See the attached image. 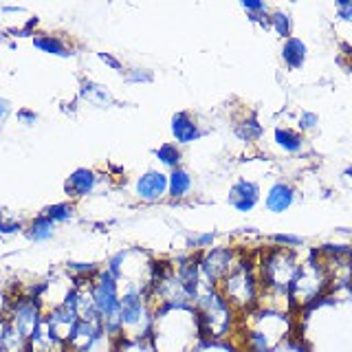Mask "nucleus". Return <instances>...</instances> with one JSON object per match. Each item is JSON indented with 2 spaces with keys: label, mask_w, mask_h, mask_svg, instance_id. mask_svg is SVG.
Returning <instances> with one entry per match:
<instances>
[{
  "label": "nucleus",
  "mask_w": 352,
  "mask_h": 352,
  "mask_svg": "<svg viewBox=\"0 0 352 352\" xmlns=\"http://www.w3.org/2000/svg\"><path fill=\"white\" fill-rule=\"evenodd\" d=\"M201 339L192 306H170L154 313L150 344L157 352H194Z\"/></svg>",
  "instance_id": "f257e3e1"
},
{
  "label": "nucleus",
  "mask_w": 352,
  "mask_h": 352,
  "mask_svg": "<svg viewBox=\"0 0 352 352\" xmlns=\"http://www.w3.org/2000/svg\"><path fill=\"white\" fill-rule=\"evenodd\" d=\"M242 315V352H273L291 335L289 313L256 306Z\"/></svg>",
  "instance_id": "f03ea898"
},
{
  "label": "nucleus",
  "mask_w": 352,
  "mask_h": 352,
  "mask_svg": "<svg viewBox=\"0 0 352 352\" xmlns=\"http://www.w3.org/2000/svg\"><path fill=\"white\" fill-rule=\"evenodd\" d=\"M198 328H201V337L205 341H218L231 335L238 326V313L229 306V302L220 295L218 286H212L203 282L198 295L192 304Z\"/></svg>",
  "instance_id": "7ed1b4c3"
},
{
  "label": "nucleus",
  "mask_w": 352,
  "mask_h": 352,
  "mask_svg": "<svg viewBox=\"0 0 352 352\" xmlns=\"http://www.w3.org/2000/svg\"><path fill=\"white\" fill-rule=\"evenodd\" d=\"M218 291L229 302V306L240 315L251 311V308H256L260 300L258 264L242 256L240 262L234 267V271L218 284Z\"/></svg>",
  "instance_id": "20e7f679"
},
{
  "label": "nucleus",
  "mask_w": 352,
  "mask_h": 352,
  "mask_svg": "<svg viewBox=\"0 0 352 352\" xmlns=\"http://www.w3.org/2000/svg\"><path fill=\"white\" fill-rule=\"evenodd\" d=\"M302 258L293 249L271 247L262 251L258 262L260 275V291H275V293H289V286L293 278L300 271Z\"/></svg>",
  "instance_id": "39448f33"
},
{
  "label": "nucleus",
  "mask_w": 352,
  "mask_h": 352,
  "mask_svg": "<svg viewBox=\"0 0 352 352\" xmlns=\"http://www.w3.org/2000/svg\"><path fill=\"white\" fill-rule=\"evenodd\" d=\"M328 289H330L328 273L324 269L322 260H319V256L315 253V256L302 260L300 271H297V275L289 286L291 304L297 308H306L315 304L317 300H322Z\"/></svg>",
  "instance_id": "423d86ee"
},
{
  "label": "nucleus",
  "mask_w": 352,
  "mask_h": 352,
  "mask_svg": "<svg viewBox=\"0 0 352 352\" xmlns=\"http://www.w3.org/2000/svg\"><path fill=\"white\" fill-rule=\"evenodd\" d=\"M196 256H198V267H201L203 282L212 286H218L223 282L242 258L234 247H218V245L203 253H196Z\"/></svg>",
  "instance_id": "0eeeda50"
},
{
  "label": "nucleus",
  "mask_w": 352,
  "mask_h": 352,
  "mask_svg": "<svg viewBox=\"0 0 352 352\" xmlns=\"http://www.w3.org/2000/svg\"><path fill=\"white\" fill-rule=\"evenodd\" d=\"M7 319L22 337L29 339L33 330L42 324L44 306H42V302L38 300V297H31V295L16 297V300L11 302V306H9Z\"/></svg>",
  "instance_id": "6e6552de"
},
{
  "label": "nucleus",
  "mask_w": 352,
  "mask_h": 352,
  "mask_svg": "<svg viewBox=\"0 0 352 352\" xmlns=\"http://www.w3.org/2000/svg\"><path fill=\"white\" fill-rule=\"evenodd\" d=\"M135 196L141 203H159L168 196V174L163 170H146L135 181Z\"/></svg>",
  "instance_id": "1a4fd4ad"
},
{
  "label": "nucleus",
  "mask_w": 352,
  "mask_h": 352,
  "mask_svg": "<svg viewBox=\"0 0 352 352\" xmlns=\"http://www.w3.org/2000/svg\"><path fill=\"white\" fill-rule=\"evenodd\" d=\"M77 322H80V315L66 304H55V306L44 311V324H47V328L51 330V333L55 337H60L66 346H69V339L73 335Z\"/></svg>",
  "instance_id": "9d476101"
},
{
  "label": "nucleus",
  "mask_w": 352,
  "mask_h": 352,
  "mask_svg": "<svg viewBox=\"0 0 352 352\" xmlns=\"http://www.w3.org/2000/svg\"><path fill=\"white\" fill-rule=\"evenodd\" d=\"M260 185L256 181H251V179H238L234 185L229 187V196H227V203L236 209L238 214H249L253 212V209L258 207L260 203Z\"/></svg>",
  "instance_id": "9b49d317"
},
{
  "label": "nucleus",
  "mask_w": 352,
  "mask_h": 352,
  "mask_svg": "<svg viewBox=\"0 0 352 352\" xmlns=\"http://www.w3.org/2000/svg\"><path fill=\"white\" fill-rule=\"evenodd\" d=\"M170 132L176 146H190V143L198 141L203 137V128L196 121V117L187 110H181V113H174L170 119Z\"/></svg>",
  "instance_id": "f8f14e48"
},
{
  "label": "nucleus",
  "mask_w": 352,
  "mask_h": 352,
  "mask_svg": "<svg viewBox=\"0 0 352 352\" xmlns=\"http://www.w3.org/2000/svg\"><path fill=\"white\" fill-rule=\"evenodd\" d=\"M297 203V190L289 181H275L264 196V207L271 214H284Z\"/></svg>",
  "instance_id": "ddd939ff"
},
{
  "label": "nucleus",
  "mask_w": 352,
  "mask_h": 352,
  "mask_svg": "<svg viewBox=\"0 0 352 352\" xmlns=\"http://www.w3.org/2000/svg\"><path fill=\"white\" fill-rule=\"evenodd\" d=\"M99 174L91 168H77L64 181V192L69 198H84L97 190Z\"/></svg>",
  "instance_id": "4468645a"
},
{
  "label": "nucleus",
  "mask_w": 352,
  "mask_h": 352,
  "mask_svg": "<svg viewBox=\"0 0 352 352\" xmlns=\"http://www.w3.org/2000/svg\"><path fill=\"white\" fill-rule=\"evenodd\" d=\"M273 141L282 152L291 154V157H302V154L308 152V141L304 139V135H300L293 128L278 126L273 130Z\"/></svg>",
  "instance_id": "2eb2a0df"
},
{
  "label": "nucleus",
  "mask_w": 352,
  "mask_h": 352,
  "mask_svg": "<svg viewBox=\"0 0 352 352\" xmlns=\"http://www.w3.org/2000/svg\"><path fill=\"white\" fill-rule=\"evenodd\" d=\"M31 44L38 51L53 55V58H62V60L73 58V51L66 44V40H62L60 36H53V33H40V31L31 33Z\"/></svg>",
  "instance_id": "dca6fc26"
},
{
  "label": "nucleus",
  "mask_w": 352,
  "mask_h": 352,
  "mask_svg": "<svg viewBox=\"0 0 352 352\" xmlns=\"http://www.w3.org/2000/svg\"><path fill=\"white\" fill-rule=\"evenodd\" d=\"M280 55H282V62L286 64V69L300 71V69H304V64L308 60V47H306V42L302 38L291 36V38H286L282 42Z\"/></svg>",
  "instance_id": "f3484780"
},
{
  "label": "nucleus",
  "mask_w": 352,
  "mask_h": 352,
  "mask_svg": "<svg viewBox=\"0 0 352 352\" xmlns=\"http://www.w3.org/2000/svg\"><path fill=\"white\" fill-rule=\"evenodd\" d=\"M194 192V176L183 165L168 172V196L172 201H183Z\"/></svg>",
  "instance_id": "a211bd4d"
},
{
  "label": "nucleus",
  "mask_w": 352,
  "mask_h": 352,
  "mask_svg": "<svg viewBox=\"0 0 352 352\" xmlns=\"http://www.w3.org/2000/svg\"><path fill=\"white\" fill-rule=\"evenodd\" d=\"M25 234H27V238L31 242H36V245H44V242H49V240L55 238V234H58V225H55L53 220H49L44 214H40V216L29 220Z\"/></svg>",
  "instance_id": "6ab92c4d"
},
{
  "label": "nucleus",
  "mask_w": 352,
  "mask_h": 352,
  "mask_svg": "<svg viewBox=\"0 0 352 352\" xmlns=\"http://www.w3.org/2000/svg\"><path fill=\"white\" fill-rule=\"evenodd\" d=\"M80 99L82 102H88L91 106H97V108H108L117 104L115 97L110 95V91L102 84H95L91 80H84L82 86H80Z\"/></svg>",
  "instance_id": "aec40b11"
},
{
  "label": "nucleus",
  "mask_w": 352,
  "mask_h": 352,
  "mask_svg": "<svg viewBox=\"0 0 352 352\" xmlns=\"http://www.w3.org/2000/svg\"><path fill=\"white\" fill-rule=\"evenodd\" d=\"M154 157H157V161L163 165L165 170H176L181 168L183 163V152H181V146H176V143L168 141V143H161V146L154 150Z\"/></svg>",
  "instance_id": "412c9836"
},
{
  "label": "nucleus",
  "mask_w": 352,
  "mask_h": 352,
  "mask_svg": "<svg viewBox=\"0 0 352 352\" xmlns=\"http://www.w3.org/2000/svg\"><path fill=\"white\" fill-rule=\"evenodd\" d=\"M269 29L278 38H282V40L291 38V33H293V18H291L289 11H284V9H271Z\"/></svg>",
  "instance_id": "4be33fe9"
},
{
  "label": "nucleus",
  "mask_w": 352,
  "mask_h": 352,
  "mask_svg": "<svg viewBox=\"0 0 352 352\" xmlns=\"http://www.w3.org/2000/svg\"><path fill=\"white\" fill-rule=\"evenodd\" d=\"M44 216H47L49 220H53L55 225H66L71 223V220L75 218V205L64 201V203H53L49 207H44Z\"/></svg>",
  "instance_id": "5701e85b"
},
{
  "label": "nucleus",
  "mask_w": 352,
  "mask_h": 352,
  "mask_svg": "<svg viewBox=\"0 0 352 352\" xmlns=\"http://www.w3.org/2000/svg\"><path fill=\"white\" fill-rule=\"evenodd\" d=\"M236 137L240 141H247V143H253V141H258L262 135H264V128L258 124V119H242L240 124L236 126Z\"/></svg>",
  "instance_id": "b1692460"
},
{
  "label": "nucleus",
  "mask_w": 352,
  "mask_h": 352,
  "mask_svg": "<svg viewBox=\"0 0 352 352\" xmlns=\"http://www.w3.org/2000/svg\"><path fill=\"white\" fill-rule=\"evenodd\" d=\"M27 229V225L22 223L20 218L9 216L7 212H0V238H11V236H18L22 231Z\"/></svg>",
  "instance_id": "393cba45"
},
{
  "label": "nucleus",
  "mask_w": 352,
  "mask_h": 352,
  "mask_svg": "<svg viewBox=\"0 0 352 352\" xmlns=\"http://www.w3.org/2000/svg\"><path fill=\"white\" fill-rule=\"evenodd\" d=\"M275 247H282V249H293V251H300L304 245H306V240L302 236H295V234H273L269 238Z\"/></svg>",
  "instance_id": "a878e982"
},
{
  "label": "nucleus",
  "mask_w": 352,
  "mask_h": 352,
  "mask_svg": "<svg viewBox=\"0 0 352 352\" xmlns=\"http://www.w3.org/2000/svg\"><path fill=\"white\" fill-rule=\"evenodd\" d=\"M216 242V231H205V234H194L190 240H187V247L196 253H203L207 249H212Z\"/></svg>",
  "instance_id": "bb28decb"
},
{
  "label": "nucleus",
  "mask_w": 352,
  "mask_h": 352,
  "mask_svg": "<svg viewBox=\"0 0 352 352\" xmlns=\"http://www.w3.org/2000/svg\"><path fill=\"white\" fill-rule=\"evenodd\" d=\"M319 126V115L313 110H302L300 117H297V132L306 135V132H315Z\"/></svg>",
  "instance_id": "cd10ccee"
},
{
  "label": "nucleus",
  "mask_w": 352,
  "mask_h": 352,
  "mask_svg": "<svg viewBox=\"0 0 352 352\" xmlns=\"http://www.w3.org/2000/svg\"><path fill=\"white\" fill-rule=\"evenodd\" d=\"M124 80L128 84H152L154 82V75L148 69H139V66H135V69L124 71Z\"/></svg>",
  "instance_id": "c85d7f7f"
},
{
  "label": "nucleus",
  "mask_w": 352,
  "mask_h": 352,
  "mask_svg": "<svg viewBox=\"0 0 352 352\" xmlns=\"http://www.w3.org/2000/svg\"><path fill=\"white\" fill-rule=\"evenodd\" d=\"M240 7L247 11L249 16H262V14H271V7L262 0H240Z\"/></svg>",
  "instance_id": "c756f323"
},
{
  "label": "nucleus",
  "mask_w": 352,
  "mask_h": 352,
  "mask_svg": "<svg viewBox=\"0 0 352 352\" xmlns=\"http://www.w3.org/2000/svg\"><path fill=\"white\" fill-rule=\"evenodd\" d=\"M335 16H337V20L346 22V25H352V0H337Z\"/></svg>",
  "instance_id": "7c9ffc66"
},
{
  "label": "nucleus",
  "mask_w": 352,
  "mask_h": 352,
  "mask_svg": "<svg viewBox=\"0 0 352 352\" xmlns=\"http://www.w3.org/2000/svg\"><path fill=\"white\" fill-rule=\"evenodd\" d=\"M16 119H18V124L27 126V128H33V126H36L38 121H40V117H38L36 110H29V108H18Z\"/></svg>",
  "instance_id": "2f4dec72"
},
{
  "label": "nucleus",
  "mask_w": 352,
  "mask_h": 352,
  "mask_svg": "<svg viewBox=\"0 0 352 352\" xmlns=\"http://www.w3.org/2000/svg\"><path fill=\"white\" fill-rule=\"evenodd\" d=\"M11 115H14V104H11L9 99L0 97V126H5Z\"/></svg>",
  "instance_id": "473e14b6"
},
{
  "label": "nucleus",
  "mask_w": 352,
  "mask_h": 352,
  "mask_svg": "<svg viewBox=\"0 0 352 352\" xmlns=\"http://www.w3.org/2000/svg\"><path fill=\"white\" fill-rule=\"evenodd\" d=\"M97 58L99 62H104L108 69H113V71H124V64H121L115 55H110V53H97Z\"/></svg>",
  "instance_id": "72a5a7b5"
},
{
  "label": "nucleus",
  "mask_w": 352,
  "mask_h": 352,
  "mask_svg": "<svg viewBox=\"0 0 352 352\" xmlns=\"http://www.w3.org/2000/svg\"><path fill=\"white\" fill-rule=\"evenodd\" d=\"M0 11H5V14H25V7H7V5H3L0 7Z\"/></svg>",
  "instance_id": "f704fd0d"
},
{
  "label": "nucleus",
  "mask_w": 352,
  "mask_h": 352,
  "mask_svg": "<svg viewBox=\"0 0 352 352\" xmlns=\"http://www.w3.org/2000/svg\"><path fill=\"white\" fill-rule=\"evenodd\" d=\"M341 176H344L346 181H350V183H352V165H348V168H346L344 172H341Z\"/></svg>",
  "instance_id": "c9c22d12"
},
{
  "label": "nucleus",
  "mask_w": 352,
  "mask_h": 352,
  "mask_svg": "<svg viewBox=\"0 0 352 352\" xmlns=\"http://www.w3.org/2000/svg\"><path fill=\"white\" fill-rule=\"evenodd\" d=\"M348 58H350V60H348V71L352 73V51L348 53Z\"/></svg>",
  "instance_id": "e433bc0d"
}]
</instances>
